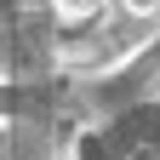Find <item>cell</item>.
Listing matches in <instances>:
<instances>
[{
    "instance_id": "cell-1",
    "label": "cell",
    "mask_w": 160,
    "mask_h": 160,
    "mask_svg": "<svg viewBox=\"0 0 160 160\" xmlns=\"http://www.w3.org/2000/svg\"><path fill=\"white\" fill-rule=\"evenodd\" d=\"M109 12H114V0H52L57 29H86V23H103Z\"/></svg>"
},
{
    "instance_id": "cell-2",
    "label": "cell",
    "mask_w": 160,
    "mask_h": 160,
    "mask_svg": "<svg viewBox=\"0 0 160 160\" xmlns=\"http://www.w3.org/2000/svg\"><path fill=\"white\" fill-rule=\"evenodd\" d=\"M0 160H17V132H12L6 114H0Z\"/></svg>"
}]
</instances>
